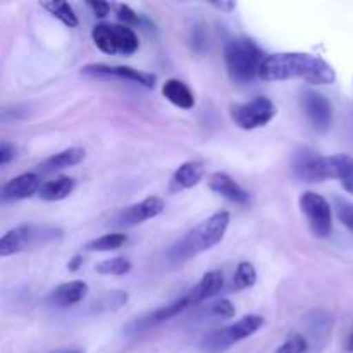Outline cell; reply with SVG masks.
Listing matches in <instances>:
<instances>
[{"label":"cell","instance_id":"6da1fadb","mask_svg":"<svg viewBox=\"0 0 353 353\" xmlns=\"http://www.w3.org/2000/svg\"><path fill=\"white\" fill-rule=\"evenodd\" d=\"M259 78L264 81L302 78L310 85H333L336 81V72L317 55L303 52H279L265 57Z\"/></svg>","mask_w":353,"mask_h":353},{"label":"cell","instance_id":"7a4b0ae2","mask_svg":"<svg viewBox=\"0 0 353 353\" xmlns=\"http://www.w3.org/2000/svg\"><path fill=\"white\" fill-rule=\"evenodd\" d=\"M230 212H216L200 223L199 226L193 228L192 231L185 234L174 247L171 248V259L176 262L188 261V259L196 257L202 252L210 250L214 245L219 243L226 234L228 226H230Z\"/></svg>","mask_w":353,"mask_h":353},{"label":"cell","instance_id":"3957f363","mask_svg":"<svg viewBox=\"0 0 353 353\" xmlns=\"http://www.w3.org/2000/svg\"><path fill=\"white\" fill-rule=\"evenodd\" d=\"M265 57L264 52L248 38H234L224 47V62L230 78L234 83H250L261 72Z\"/></svg>","mask_w":353,"mask_h":353},{"label":"cell","instance_id":"277c9868","mask_svg":"<svg viewBox=\"0 0 353 353\" xmlns=\"http://www.w3.org/2000/svg\"><path fill=\"white\" fill-rule=\"evenodd\" d=\"M295 172L302 181L319 183L330 181V179H340L343 181L347 176L353 172V159L350 155L338 154L330 157H303L296 162Z\"/></svg>","mask_w":353,"mask_h":353},{"label":"cell","instance_id":"5b68a950","mask_svg":"<svg viewBox=\"0 0 353 353\" xmlns=\"http://www.w3.org/2000/svg\"><path fill=\"white\" fill-rule=\"evenodd\" d=\"M61 236L62 231L55 230V228L23 224V226L14 228L3 234L0 240V257H9V255L30 250V248L43 247L50 241L59 240Z\"/></svg>","mask_w":353,"mask_h":353},{"label":"cell","instance_id":"8992f818","mask_svg":"<svg viewBox=\"0 0 353 353\" xmlns=\"http://www.w3.org/2000/svg\"><path fill=\"white\" fill-rule=\"evenodd\" d=\"M92 38L97 48L109 55L121 54L128 57L140 47L137 33L126 24H97L92 30Z\"/></svg>","mask_w":353,"mask_h":353},{"label":"cell","instance_id":"52a82bcc","mask_svg":"<svg viewBox=\"0 0 353 353\" xmlns=\"http://www.w3.org/2000/svg\"><path fill=\"white\" fill-rule=\"evenodd\" d=\"M262 326H264V317L262 316L250 314V316L241 317L240 321H236V323L231 324V326L210 333L209 336L202 341V350L205 353H221L228 350V348L233 347L238 341L245 340V338L257 333Z\"/></svg>","mask_w":353,"mask_h":353},{"label":"cell","instance_id":"ba28073f","mask_svg":"<svg viewBox=\"0 0 353 353\" xmlns=\"http://www.w3.org/2000/svg\"><path fill=\"white\" fill-rule=\"evenodd\" d=\"M276 112H278V109H276L272 100L268 99V97H257V99L250 100V102L231 105L230 109L233 123L238 128L247 131L257 130V128H262L268 123H271L274 119Z\"/></svg>","mask_w":353,"mask_h":353},{"label":"cell","instance_id":"9c48e42d","mask_svg":"<svg viewBox=\"0 0 353 353\" xmlns=\"http://www.w3.org/2000/svg\"><path fill=\"white\" fill-rule=\"evenodd\" d=\"M300 209L305 214L312 233L319 238H327L333 231V212L331 205L323 195L305 192L300 196Z\"/></svg>","mask_w":353,"mask_h":353},{"label":"cell","instance_id":"30bf717a","mask_svg":"<svg viewBox=\"0 0 353 353\" xmlns=\"http://www.w3.org/2000/svg\"><path fill=\"white\" fill-rule=\"evenodd\" d=\"M81 74L86 76H102V78H119V79H130V81L138 83V85L145 86V88H154L155 78L154 74H148V72L138 71V69L130 68V65H110L99 62V64H86L81 68Z\"/></svg>","mask_w":353,"mask_h":353},{"label":"cell","instance_id":"8fae6325","mask_svg":"<svg viewBox=\"0 0 353 353\" xmlns=\"http://www.w3.org/2000/svg\"><path fill=\"white\" fill-rule=\"evenodd\" d=\"M302 105L307 117L317 131H327L333 123V105L330 100L317 92H305L302 95Z\"/></svg>","mask_w":353,"mask_h":353},{"label":"cell","instance_id":"7c38bea8","mask_svg":"<svg viewBox=\"0 0 353 353\" xmlns=\"http://www.w3.org/2000/svg\"><path fill=\"white\" fill-rule=\"evenodd\" d=\"M164 202L159 196H148V199L141 200V202L130 205L126 210H123L119 216L121 226H137V224L145 223L148 219H154L159 214L164 210Z\"/></svg>","mask_w":353,"mask_h":353},{"label":"cell","instance_id":"4fadbf2b","mask_svg":"<svg viewBox=\"0 0 353 353\" xmlns=\"http://www.w3.org/2000/svg\"><path fill=\"white\" fill-rule=\"evenodd\" d=\"M41 185L40 176L37 172H24V174L16 176L14 179L7 181L2 188V199L10 202V200H24L33 196L34 193L40 192Z\"/></svg>","mask_w":353,"mask_h":353},{"label":"cell","instance_id":"5bb4252c","mask_svg":"<svg viewBox=\"0 0 353 353\" xmlns=\"http://www.w3.org/2000/svg\"><path fill=\"white\" fill-rule=\"evenodd\" d=\"M209 188L212 190L217 195L224 196L226 200L233 203H240V205H245V203L250 202V195L245 188H241L230 174L226 172H214L209 178Z\"/></svg>","mask_w":353,"mask_h":353},{"label":"cell","instance_id":"9a60e30c","mask_svg":"<svg viewBox=\"0 0 353 353\" xmlns=\"http://www.w3.org/2000/svg\"><path fill=\"white\" fill-rule=\"evenodd\" d=\"M88 295V285L85 281H69L59 285L54 292L48 295L47 302L50 305L59 307V309H68V307L76 305Z\"/></svg>","mask_w":353,"mask_h":353},{"label":"cell","instance_id":"2e32d148","mask_svg":"<svg viewBox=\"0 0 353 353\" xmlns=\"http://www.w3.org/2000/svg\"><path fill=\"white\" fill-rule=\"evenodd\" d=\"M190 305H192V302H190L188 295H185L183 299L176 300V302H172V303H168V305H164V307H161V309L154 310V312L148 314V316L141 317L140 321H134L133 327L137 331L154 327V326H157V324L165 323V321L176 317L178 314H181L183 310H185L186 307H190Z\"/></svg>","mask_w":353,"mask_h":353},{"label":"cell","instance_id":"e0dca14e","mask_svg":"<svg viewBox=\"0 0 353 353\" xmlns=\"http://www.w3.org/2000/svg\"><path fill=\"white\" fill-rule=\"evenodd\" d=\"M203 178V165L200 162H185V164L179 165L176 169V172L172 174L171 183H169V190L172 193H178L181 190L193 188V186L199 185Z\"/></svg>","mask_w":353,"mask_h":353},{"label":"cell","instance_id":"ac0fdd59","mask_svg":"<svg viewBox=\"0 0 353 353\" xmlns=\"http://www.w3.org/2000/svg\"><path fill=\"white\" fill-rule=\"evenodd\" d=\"M224 286V276L221 271H209L203 274V278L200 279L199 285L195 288H192V292L188 293V299L192 302V305L195 303L203 302L207 299H212L217 293L223 290Z\"/></svg>","mask_w":353,"mask_h":353},{"label":"cell","instance_id":"d6986e66","mask_svg":"<svg viewBox=\"0 0 353 353\" xmlns=\"http://www.w3.org/2000/svg\"><path fill=\"white\" fill-rule=\"evenodd\" d=\"M162 95L172 103V105L179 107V109H193L195 107V95L192 90L179 79H168L162 86Z\"/></svg>","mask_w":353,"mask_h":353},{"label":"cell","instance_id":"ffe728a7","mask_svg":"<svg viewBox=\"0 0 353 353\" xmlns=\"http://www.w3.org/2000/svg\"><path fill=\"white\" fill-rule=\"evenodd\" d=\"M85 157L86 154L83 148H78V147L65 148V150L59 152V154L52 155V157H48L45 162H41L40 169L43 172L62 171V169H68V168H72V165L79 164Z\"/></svg>","mask_w":353,"mask_h":353},{"label":"cell","instance_id":"44dd1931","mask_svg":"<svg viewBox=\"0 0 353 353\" xmlns=\"http://www.w3.org/2000/svg\"><path fill=\"white\" fill-rule=\"evenodd\" d=\"M72 190H74V179L68 178V176H61V178L43 183L40 192H38V196L45 202H59V200L68 199Z\"/></svg>","mask_w":353,"mask_h":353},{"label":"cell","instance_id":"7402d4cb","mask_svg":"<svg viewBox=\"0 0 353 353\" xmlns=\"http://www.w3.org/2000/svg\"><path fill=\"white\" fill-rule=\"evenodd\" d=\"M41 7H43L45 10H48L54 17H57V19L61 21V23H64L65 26H78V16L74 14V9L69 6V2H64V0H52V2H41Z\"/></svg>","mask_w":353,"mask_h":353},{"label":"cell","instance_id":"603a6c76","mask_svg":"<svg viewBox=\"0 0 353 353\" xmlns=\"http://www.w3.org/2000/svg\"><path fill=\"white\" fill-rule=\"evenodd\" d=\"M126 234L123 233H110V234H103V236L97 238V240L90 241L86 243V250L88 252H110V250H117V248L123 247L126 243Z\"/></svg>","mask_w":353,"mask_h":353},{"label":"cell","instance_id":"cb8c5ba5","mask_svg":"<svg viewBox=\"0 0 353 353\" xmlns=\"http://www.w3.org/2000/svg\"><path fill=\"white\" fill-rule=\"evenodd\" d=\"M257 283V271L250 262H241L236 268V272L233 276V285L234 288L245 290L252 288Z\"/></svg>","mask_w":353,"mask_h":353},{"label":"cell","instance_id":"d4e9b609","mask_svg":"<svg viewBox=\"0 0 353 353\" xmlns=\"http://www.w3.org/2000/svg\"><path fill=\"white\" fill-rule=\"evenodd\" d=\"M128 302V293L124 292H110L107 295H103L102 299H99L93 305L95 312H109V310H117L121 307L126 305Z\"/></svg>","mask_w":353,"mask_h":353},{"label":"cell","instance_id":"484cf974","mask_svg":"<svg viewBox=\"0 0 353 353\" xmlns=\"http://www.w3.org/2000/svg\"><path fill=\"white\" fill-rule=\"evenodd\" d=\"M131 271V262L124 257L110 259V261H103L97 265V272L107 276H123Z\"/></svg>","mask_w":353,"mask_h":353},{"label":"cell","instance_id":"4316f807","mask_svg":"<svg viewBox=\"0 0 353 353\" xmlns=\"http://www.w3.org/2000/svg\"><path fill=\"white\" fill-rule=\"evenodd\" d=\"M307 350H309L307 338L303 334H293L276 350V353H307Z\"/></svg>","mask_w":353,"mask_h":353},{"label":"cell","instance_id":"83f0119b","mask_svg":"<svg viewBox=\"0 0 353 353\" xmlns=\"http://www.w3.org/2000/svg\"><path fill=\"white\" fill-rule=\"evenodd\" d=\"M212 314H216L217 317H223V319H231L236 314V309L230 300H219L212 305Z\"/></svg>","mask_w":353,"mask_h":353},{"label":"cell","instance_id":"f1b7e54d","mask_svg":"<svg viewBox=\"0 0 353 353\" xmlns=\"http://www.w3.org/2000/svg\"><path fill=\"white\" fill-rule=\"evenodd\" d=\"M338 217L348 230L353 231V203L338 202Z\"/></svg>","mask_w":353,"mask_h":353},{"label":"cell","instance_id":"f546056e","mask_svg":"<svg viewBox=\"0 0 353 353\" xmlns=\"http://www.w3.org/2000/svg\"><path fill=\"white\" fill-rule=\"evenodd\" d=\"M116 12H117V17H119V21H123L126 26L138 23L137 12H134L130 6H126V3H117Z\"/></svg>","mask_w":353,"mask_h":353},{"label":"cell","instance_id":"4dcf8cb0","mask_svg":"<svg viewBox=\"0 0 353 353\" xmlns=\"http://www.w3.org/2000/svg\"><path fill=\"white\" fill-rule=\"evenodd\" d=\"M16 154H17L16 147H14L12 143H9V141H2V143H0V165L9 164V162L16 157Z\"/></svg>","mask_w":353,"mask_h":353},{"label":"cell","instance_id":"1f68e13d","mask_svg":"<svg viewBox=\"0 0 353 353\" xmlns=\"http://www.w3.org/2000/svg\"><path fill=\"white\" fill-rule=\"evenodd\" d=\"M86 6L93 10V14H95L97 17H105L110 10L109 3L102 2V0H88V2H86Z\"/></svg>","mask_w":353,"mask_h":353},{"label":"cell","instance_id":"d6a6232c","mask_svg":"<svg viewBox=\"0 0 353 353\" xmlns=\"http://www.w3.org/2000/svg\"><path fill=\"white\" fill-rule=\"evenodd\" d=\"M212 7H216V9L219 10H224V12H231V10L236 9V2H212Z\"/></svg>","mask_w":353,"mask_h":353},{"label":"cell","instance_id":"836d02e7","mask_svg":"<svg viewBox=\"0 0 353 353\" xmlns=\"http://www.w3.org/2000/svg\"><path fill=\"white\" fill-rule=\"evenodd\" d=\"M81 265H83V257H81V255H74V257H72L71 261H69L68 269H69V271L74 272V271H78V269L81 268Z\"/></svg>","mask_w":353,"mask_h":353},{"label":"cell","instance_id":"e575fe53","mask_svg":"<svg viewBox=\"0 0 353 353\" xmlns=\"http://www.w3.org/2000/svg\"><path fill=\"white\" fill-rule=\"evenodd\" d=\"M341 186H343L345 190H347L348 193H353V172L350 176H347V178L343 179V181H341Z\"/></svg>","mask_w":353,"mask_h":353},{"label":"cell","instance_id":"d590c367","mask_svg":"<svg viewBox=\"0 0 353 353\" xmlns=\"http://www.w3.org/2000/svg\"><path fill=\"white\" fill-rule=\"evenodd\" d=\"M347 350H348V352H352V353H353V333H352L350 340H348V345H347Z\"/></svg>","mask_w":353,"mask_h":353},{"label":"cell","instance_id":"8d00e7d4","mask_svg":"<svg viewBox=\"0 0 353 353\" xmlns=\"http://www.w3.org/2000/svg\"><path fill=\"white\" fill-rule=\"evenodd\" d=\"M69 353H85L83 350H74V352H69Z\"/></svg>","mask_w":353,"mask_h":353}]
</instances>
